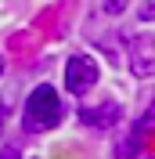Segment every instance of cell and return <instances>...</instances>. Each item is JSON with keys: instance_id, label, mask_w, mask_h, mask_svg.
<instances>
[{"instance_id": "obj_1", "label": "cell", "mask_w": 155, "mask_h": 159, "mask_svg": "<svg viewBox=\"0 0 155 159\" xmlns=\"http://www.w3.org/2000/svg\"><path fill=\"white\" fill-rule=\"evenodd\" d=\"M22 123H25V130H33V134H43V130H51V127L61 123V98L54 94L51 83H40L29 98H25Z\"/></svg>"}, {"instance_id": "obj_2", "label": "cell", "mask_w": 155, "mask_h": 159, "mask_svg": "<svg viewBox=\"0 0 155 159\" xmlns=\"http://www.w3.org/2000/svg\"><path fill=\"white\" fill-rule=\"evenodd\" d=\"M94 83H97V61L90 54H72L65 61V87L72 94H87Z\"/></svg>"}, {"instance_id": "obj_3", "label": "cell", "mask_w": 155, "mask_h": 159, "mask_svg": "<svg viewBox=\"0 0 155 159\" xmlns=\"http://www.w3.org/2000/svg\"><path fill=\"white\" fill-rule=\"evenodd\" d=\"M130 72L137 80H152L155 76V36L141 33L130 40Z\"/></svg>"}, {"instance_id": "obj_4", "label": "cell", "mask_w": 155, "mask_h": 159, "mask_svg": "<svg viewBox=\"0 0 155 159\" xmlns=\"http://www.w3.org/2000/svg\"><path fill=\"white\" fill-rule=\"evenodd\" d=\"M119 101H101V105H87V109H79V123H87L94 130H108L119 123Z\"/></svg>"}, {"instance_id": "obj_5", "label": "cell", "mask_w": 155, "mask_h": 159, "mask_svg": "<svg viewBox=\"0 0 155 159\" xmlns=\"http://www.w3.org/2000/svg\"><path fill=\"white\" fill-rule=\"evenodd\" d=\"M134 152H137V134H130V138H123V145H119V156H134Z\"/></svg>"}, {"instance_id": "obj_6", "label": "cell", "mask_w": 155, "mask_h": 159, "mask_svg": "<svg viewBox=\"0 0 155 159\" xmlns=\"http://www.w3.org/2000/svg\"><path fill=\"white\" fill-rule=\"evenodd\" d=\"M101 7H105L108 15H119V11L126 7V0H101Z\"/></svg>"}, {"instance_id": "obj_7", "label": "cell", "mask_w": 155, "mask_h": 159, "mask_svg": "<svg viewBox=\"0 0 155 159\" xmlns=\"http://www.w3.org/2000/svg\"><path fill=\"white\" fill-rule=\"evenodd\" d=\"M0 159H18V148H0Z\"/></svg>"}, {"instance_id": "obj_8", "label": "cell", "mask_w": 155, "mask_h": 159, "mask_svg": "<svg viewBox=\"0 0 155 159\" xmlns=\"http://www.w3.org/2000/svg\"><path fill=\"white\" fill-rule=\"evenodd\" d=\"M4 119H7V98H0V127H4Z\"/></svg>"}, {"instance_id": "obj_9", "label": "cell", "mask_w": 155, "mask_h": 159, "mask_svg": "<svg viewBox=\"0 0 155 159\" xmlns=\"http://www.w3.org/2000/svg\"><path fill=\"white\" fill-rule=\"evenodd\" d=\"M141 18H155V4H148V7H141Z\"/></svg>"}, {"instance_id": "obj_10", "label": "cell", "mask_w": 155, "mask_h": 159, "mask_svg": "<svg viewBox=\"0 0 155 159\" xmlns=\"http://www.w3.org/2000/svg\"><path fill=\"white\" fill-rule=\"evenodd\" d=\"M0 72H4V58H0Z\"/></svg>"}, {"instance_id": "obj_11", "label": "cell", "mask_w": 155, "mask_h": 159, "mask_svg": "<svg viewBox=\"0 0 155 159\" xmlns=\"http://www.w3.org/2000/svg\"><path fill=\"white\" fill-rule=\"evenodd\" d=\"M148 159H155V156H148Z\"/></svg>"}]
</instances>
